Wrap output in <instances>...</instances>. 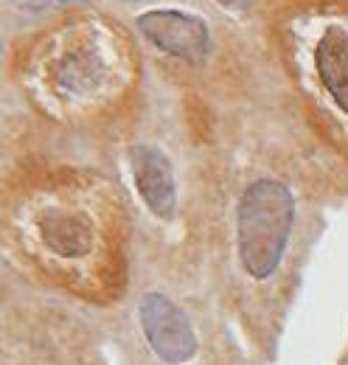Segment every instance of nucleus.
Wrapping results in <instances>:
<instances>
[{"label": "nucleus", "mask_w": 348, "mask_h": 365, "mask_svg": "<svg viewBox=\"0 0 348 365\" xmlns=\"http://www.w3.org/2000/svg\"><path fill=\"white\" fill-rule=\"evenodd\" d=\"M314 65L323 88L334 98V104L348 113V31L340 26H329L314 48Z\"/></svg>", "instance_id": "nucleus-5"}, {"label": "nucleus", "mask_w": 348, "mask_h": 365, "mask_svg": "<svg viewBox=\"0 0 348 365\" xmlns=\"http://www.w3.org/2000/svg\"><path fill=\"white\" fill-rule=\"evenodd\" d=\"M48 242L62 256H82L87 247H90V233H87L85 225H79L73 220H62V222L51 225Z\"/></svg>", "instance_id": "nucleus-6"}, {"label": "nucleus", "mask_w": 348, "mask_h": 365, "mask_svg": "<svg viewBox=\"0 0 348 365\" xmlns=\"http://www.w3.org/2000/svg\"><path fill=\"white\" fill-rule=\"evenodd\" d=\"M130 163L138 194L146 202V208L155 217L169 220L177 208V182H174L172 160L160 149L140 143L130 152Z\"/></svg>", "instance_id": "nucleus-4"}, {"label": "nucleus", "mask_w": 348, "mask_h": 365, "mask_svg": "<svg viewBox=\"0 0 348 365\" xmlns=\"http://www.w3.org/2000/svg\"><path fill=\"white\" fill-rule=\"evenodd\" d=\"M138 29L152 46L177 59L200 65L211 53L208 23L197 14H188L180 9H155L138 17Z\"/></svg>", "instance_id": "nucleus-3"}, {"label": "nucleus", "mask_w": 348, "mask_h": 365, "mask_svg": "<svg viewBox=\"0 0 348 365\" xmlns=\"http://www.w3.org/2000/svg\"><path fill=\"white\" fill-rule=\"evenodd\" d=\"M295 228V197L275 178L253 180L236 205V247L242 270L253 281H267L281 267Z\"/></svg>", "instance_id": "nucleus-1"}, {"label": "nucleus", "mask_w": 348, "mask_h": 365, "mask_svg": "<svg viewBox=\"0 0 348 365\" xmlns=\"http://www.w3.org/2000/svg\"><path fill=\"white\" fill-rule=\"evenodd\" d=\"M219 6H225V9H245V6H250V0H217Z\"/></svg>", "instance_id": "nucleus-8"}, {"label": "nucleus", "mask_w": 348, "mask_h": 365, "mask_svg": "<svg viewBox=\"0 0 348 365\" xmlns=\"http://www.w3.org/2000/svg\"><path fill=\"white\" fill-rule=\"evenodd\" d=\"M130 3H140V0H130Z\"/></svg>", "instance_id": "nucleus-9"}, {"label": "nucleus", "mask_w": 348, "mask_h": 365, "mask_svg": "<svg viewBox=\"0 0 348 365\" xmlns=\"http://www.w3.org/2000/svg\"><path fill=\"white\" fill-rule=\"evenodd\" d=\"M23 6L29 9H48V6H56V3H71V0H20Z\"/></svg>", "instance_id": "nucleus-7"}, {"label": "nucleus", "mask_w": 348, "mask_h": 365, "mask_svg": "<svg viewBox=\"0 0 348 365\" xmlns=\"http://www.w3.org/2000/svg\"><path fill=\"white\" fill-rule=\"evenodd\" d=\"M146 343L166 365H183L197 354V334L185 312L160 292H146L138 307Z\"/></svg>", "instance_id": "nucleus-2"}]
</instances>
